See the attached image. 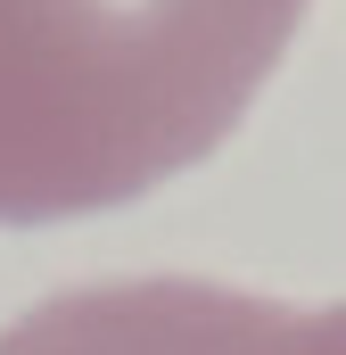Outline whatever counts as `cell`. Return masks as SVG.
I'll return each mask as SVG.
<instances>
[{
  "instance_id": "1",
  "label": "cell",
  "mask_w": 346,
  "mask_h": 355,
  "mask_svg": "<svg viewBox=\"0 0 346 355\" xmlns=\"http://www.w3.org/2000/svg\"><path fill=\"white\" fill-rule=\"evenodd\" d=\"M305 0H0V223L124 207L215 157Z\"/></svg>"
},
{
  "instance_id": "2",
  "label": "cell",
  "mask_w": 346,
  "mask_h": 355,
  "mask_svg": "<svg viewBox=\"0 0 346 355\" xmlns=\"http://www.w3.org/2000/svg\"><path fill=\"white\" fill-rule=\"evenodd\" d=\"M0 355H338V306H280L215 281H99L8 322Z\"/></svg>"
}]
</instances>
